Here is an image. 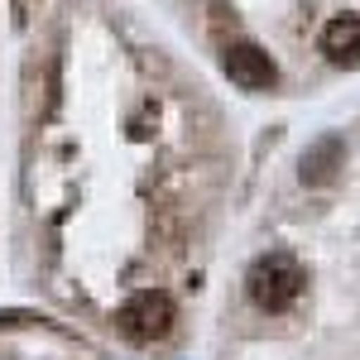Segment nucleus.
<instances>
[{
    "instance_id": "nucleus-1",
    "label": "nucleus",
    "mask_w": 360,
    "mask_h": 360,
    "mask_svg": "<svg viewBox=\"0 0 360 360\" xmlns=\"http://www.w3.org/2000/svg\"><path fill=\"white\" fill-rule=\"evenodd\" d=\"M303 283H307L303 264H298L288 250H269V255H259V259L250 264L245 293H250V303L259 307V312H288V307L298 303Z\"/></svg>"
},
{
    "instance_id": "nucleus-2",
    "label": "nucleus",
    "mask_w": 360,
    "mask_h": 360,
    "mask_svg": "<svg viewBox=\"0 0 360 360\" xmlns=\"http://www.w3.org/2000/svg\"><path fill=\"white\" fill-rule=\"evenodd\" d=\"M173 322H178V307H173V298H168L164 288H144L130 303H120V312H115V332L125 336V341H135V346L164 341L173 332Z\"/></svg>"
},
{
    "instance_id": "nucleus-3",
    "label": "nucleus",
    "mask_w": 360,
    "mask_h": 360,
    "mask_svg": "<svg viewBox=\"0 0 360 360\" xmlns=\"http://www.w3.org/2000/svg\"><path fill=\"white\" fill-rule=\"evenodd\" d=\"M221 68L240 91H269V86L278 82L274 58L264 53L259 44H231V49L221 53Z\"/></svg>"
},
{
    "instance_id": "nucleus-4",
    "label": "nucleus",
    "mask_w": 360,
    "mask_h": 360,
    "mask_svg": "<svg viewBox=\"0 0 360 360\" xmlns=\"http://www.w3.org/2000/svg\"><path fill=\"white\" fill-rule=\"evenodd\" d=\"M341 168H346V139L341 135H322V139H312V144L303 149L298 178H303L307 188H327V183H336Z\"/></svg>"
},
{
    "instance_id": "nucleus-5",
    "label": "nucleus",
    "mask_w": 360,
    "mask_h": 360,
    "mask_svg": "<svg viewBox=\"0 0 360 360\" xmlns=\"http://www.w3.org/2000/svg\"><path fill=\"white\" fill-rule=\"evenodd\" d=\"M322 53L336 68H360V15H336L322 29Z\"/></svg>"
}]
</instances>
